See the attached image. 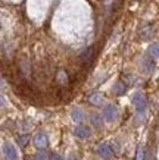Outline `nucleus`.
I'll return each instance as SVG.
<instances>
[{"mask_svg": "<svg viewBox=\"0 0 159 160\" xmlns=\"http://www.w3.org/2000/svg\"><path fill=\"white\" fill-rule=\"evenodd\" d=\"M133 103H134V107H135V112L139 113V115H143L147 109V100L146 97L141 94V92H137L133 98Z\"/></svg>", "mask_w": 159, "mask_h": 160, "instance_id": "nucleus-1", "label": "nucleus"}, {"mask_svg": "<svg viewBox=\"0 0 159 160\" xmlns=\"http://www.w3.org/2000/svg\"><path fill=\"white\" fill-rule=\"evenodd\" d=\"M97 154L100 156L102 159H111L114 156V147L112 144H108V142H102L97 146Z\"/></svg>", "mask_w": 159, "mask_h": 160, "instance_id": "nucleus-2", "label": "nucleus"}, {"mask_svg": "<svg viewBox=\"0 0 159 160\" xmlns=\"http://www.w3.org/2000/svg\"><path fill=\"white\" fill-rule=\"evenodd\" d=\"M102 116H103V119H106L108 122H112V121H115L116 116H118V110H116L115 106L108 104V106L102 110Z\"/></svg>", "mask_w": 159, "mask_h": 160, "instance_id": "nucleus-3", "label": "nucleus"}, {"mask_svg": "<svg viewBox=\"0 0 159 160\" xmlns=\"http://www.w3.org/2000/svg\"><path fill=\"white\" fill-rule=\"evenodd\" d=\"M3 154H5L6 160L18 159V151H16V148H15L12 144H9V142H6L5 146H3Z\"/></svg>", "mask_w": 159, "mask_h": 160, "instance_id": "nucleus-4", "label": "nucleus"}, {"mask_svg": "<svg viewBox=\"0 0 159 160\" xmlns=\"http://www.w3.org/2000/svg\"><path fill=\"white\" fill-rule=\"evenodd\" d=\"M74 134L78 137V138H81V140H86L87 137L90 135V128L86 125H78L75 129H74Z\"/></svg>", "mask_w": 159, "mask_h": 160, "instance_id": "nucleus-5", "label": "nucleus"}, {"mask_svg": "<svg viewBox=\"0 0 159 160\" xmlns=\"http://www.w3.org/2000/svg\"><path fill=\"white\" fill-rule=\"evenodd\" d=\"M34 144H35L37 148H44L47 146V135L43 134V132H39L37 135L34 137Z\"/></svg>", "mask_w": 159, "mask_h": 160, "instance_id": "nucleus-6", "label": "nucleus"}, {"mask_svg": "<svg viewBox=\"0 0 159 160\" xmlns=\"http://www.w3.org/2000/svg\"><path fill=\"white\" fill-rule=\"evenodd\" d=\"M71 118H72L74 122H77V123H81L84 119H86V115H84V112L81 110V109H74L72 113H71Z\"/></svg>", "mask_w": 159, "mask_h": 160, "instance_id": "nucleus-7", "label": "nucleus"}, {"mask_svg": "<svg viewBox=\"0 0 159 160\" xmlns=\"http://www.w3.org/2000/svg\"><path fill=\"white\" fill-rule=\"evenodd\" d=\"M88 102L94 104V106H100L102 103H103V96H102L100 92H93L88 96Z\"/></svg>", "mask_w": 159, "mask_h": 160, "instance_id": "nucleus-8", "label": "nucleus"}, {"mask_svg": "<svg viewBox=\"0 0 159 160\" xmlns=\"http://www.w3.org/2000/svg\"><path fill=\"white\" fill-rule=\"evenodd\" d=\"M147 56L153 59H158L159 58V43H152L147 49Z\"/></svg>", "mask_w": 159, "mask_h": 160, "instance_id": "nucleus-9", "label": "nucleus"}, {"mask_svg": "<svg viewBox=\"0 0 159 160\" xmlns=\"http://www.w3.org/2000/svg\"><path fill=\"white\" fill-rule=\"evenodd\" d=\"M125 91H127V82L119 81V82L115 84V87H114V94H116V96H122Z\"/></svg>", "mask_w": 159, "mask_h": 160, "instance_id": "nucleus-10", "label": "nucleus"}, {"mask_svg": "<svg viewBox=\"0 0 159 160\" xmlns=\"http://www.w3.org/2000/svg\"><path fill=\"white\" fill-rule=\"evenodd\" d=\"M56 82L59 85H66L68 84V73L65 71H59L58 75H56Z\"/></svg>", "mask_w": 159, "mask_h": 160, "instance_id": "nucleus-11", "label": "nucleus"}, {"mask_svg": "<svg viewBox=\"0 0 159 160\" xmlns=\"http://www.w3.org/2000/svg\"><path fill=\"white\" fill-rule=\"evenodd\" d=\"M90 122H92L93 126H96V128H102V125H103L102 116H99V115H92V116H90Z\"/></svg>", "mask_w": 159, "mask_h": 160, "instance_id": "nucleus-12", "label": "nucleus"}, {"mask_svg": "<svg viewBox=\"0 0 159 160\" xmlns=\"http://www.w3.org/2000/svg\"><path fill=\"white\" fill-rule=\"evenodd\" d=\"M93 58V47H90V49H87L84 53L81 54V59L84 60V62H90Z\"/></svg>", "mask_w": 159, "mask_h": 160, "instance_id": "nucleus-13", "label": "nucleus"}, {"mask_svg": "<svg viewBox=\"0 0 159 160\" xmlns=\"http://www.w3.org/2000/svg\"><path fill=\"white\" fill-rule=\"evenodd\" d=\"M145 69H146V72H153V69H155V63L152 59H145Z\"/></svg>", "mask_w": 159, "mask_h": 160, "instance_id": "nucleus-14", "label": "nucleus"}, {"mask_svg": "<svg viewBox=\"0 0 159 160\" xmlns=\"http://www.w3.org/2000/svg\"><path fill=\"white\" fill-rule=\"evenodd\" d=\"M18 142H19L21 147H25V146H27V142H28V137H27V135L18 137Z\"/></svg>", "mask_w": 159, "mask_h": 160, "instance_id": "nucleus-15", "label": "nucleus"}, {"mask_svg": "<svg viewBox=\"0 0 159 160\" xmlns=\"http://www.w3.org/2000/svg\"><path fill=\"white\" fill-rule=\"evenodd\" d=\"M35 160H47V156L44 153H37L35 154Z\"/></svg>", "mask_w": 159, "mask_h": 160, "instance_id": "nucleus-16", "label": "nucleus"}, {"mask_svg": "<svg viewBox=\"0 0 159 160\" xmlns=\"http://www.w3.org/2000/svg\"><path fill=\"white\" fill-rule=\"evenodd\" d=\"M50 160H66V159H63V157H61L58 154H52L50 156Z\"/></svg>", "mask_w": 159, "mask_h": 160, "instance_id": "nucleus-17", "label": "nucleus"}, {"mask_svg": "<svg viewBox=\"0 0 159 160\" xmlns=\"http://www.w3.org/2000/svg\"><path fill=\"white\" fill-rule=\"evenodd\" d=\"M141 159H143V150L140 148V150H139V154H137V160H141Z\"/></svg>", "mask_w": 159, "mask_h": 160, "instance_id": "nucleus-18", "label": "nucleus"}, {"mask_svg": "<svg viewBox=\"0 0 159 160\" xmlns=\"http://www.w3.org/2000/svg\"><path fill=\"white\" fill-rule=\"evenodd\" d=\"M66 160H77L75 157H69V159H66Z\"/></svg>", "mask_w": 159, "mask_h": 160, "instance_id": "nucleus-19", "label": "nucleus"}]
</instances>
